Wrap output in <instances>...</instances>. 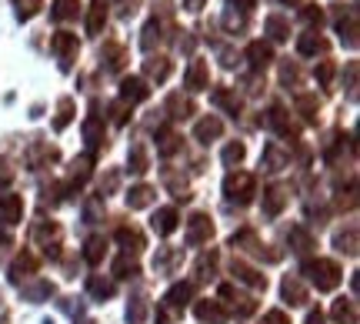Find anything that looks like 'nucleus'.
Listing matches in <instances>:
<instances>
[{
    "instance_id": "obj_23",
    "label": "nucleus",
    "mask_w": 360,
    "mask_h": 324,
    "mask_svg": "<svg viewBox=\"0 0 360 324\" xmlns=\"http://www.w3.org/2000/svg\"><path fill=\"white\" fill-rule=\"evenodd\" d=\"M330 314H334L337 324H357V304H354V301H344V298H340L334 304V311H330Z\"/></svg>"
},
{
    "instance_id": "obj_52",
    "label": "nucleus",
    "mask_w": 360,
    "mask_h": 324,
    "mask_svg": "<svg viewBox=\"0 0 360 324\" xmlns=\"http://www.w3.org/2000/svg\"><path fill=\"white\" fill-rule=\"evenodd\" d=\"M11 181H13V174H11V170H0V191H4V187H7Z\"/></svg>"
},
{
    "instance_id": "obj_38",
    "label": "nucleus",
    "mask_w": 360,
    "mask_h": 324,
    "mask_svg": "<svg viewBox=\"0 0 360 324\" xmlns=\"http://www.w3.org/2000/svg\"><path fill=\"white\" fill-rule=\"evenodd\" d=\"M137 261L130 258V254H124V258H117V264H114V274L117 278H137Z\"/></svg>"
},
{
    "instance_id": "obj_4",
    "label": "nucleus",
    "mask_w": 360,
    "mask_h": 324,
    "mask_svg": "<svg viewBox=\"0 0 360 324\" xmlns=\"http://www.w3.org/2000/svg\"><path fill=\"white\" fill-rule=\"evenodd\" d=\"M150 97V87H147V80L141 77H124L120 80V101L124 104H141Z\"/></svg>"
},
{
    "instance_id": "obj_33",
    "label": "nucleus",
    "mask_w": 360,
    "mask_h": 324,
    "mask_svg": "<svg viewBox=\"0 0 360 324\" xmlns=\"http://www.w3.org/2000/svg\"><path fill=\"white\" fill-rule=\"evenodd\" d=\"M77 0H53V20H70V17H77Z\"/></svg>"
},
{
    "instance_id": "obj_11",
    "label": "nucleus",
    "mask_w": 360,
    "mask_h": 324,
    "mask_svg": "<svg viewBox=\"0 0 360 324\" xmlns=\"http://www.w3.org/2000/svg\"><path fill=\"white\" fill-rule=\"evenodd\" d=\"M0 218L7 220V224H20L24 220V201H20V194L0 197Z\"/></svg>"
},
{
    "instance_id": "obj_13",
    "label": "nucleus",
    "mask_w": 360,
    "mask_h": 324,
    "mask_svg": "<svg viewBox=\"0 0 360 324\" xmlns=\"http://www.w3.org/2000/svg\"><path fill=\"white\" fill-rule=\"evenodd\" d=\"M220 134H224V124H220L217 117H204L197 127H193V137L200 144H210V141H217Z\"/></svg>"
},
{
    "instance_id": "obj_27",
    "label": "nucleus",
    "mask_w": 360,
    "mask_h": 324,
    "mask_svg": "<svg viewBox=\"0 0 360 324\" xmlns=\"http://www.w3.org/2000/svg\"><path fill=\"white\" fill-rule=\"evenodd\" d=\"M187 298H191V285H184V281H180V285H174L167 291L164 304H167V308H184V304H187Z\"/></svg>"
},
{
    "instance_id": "obj_5",
    "label": "nucleus",
    "mask_w": 360,
    "mask_h": 324,
    "mask_svg": "<svg viewBox=\"0 0 360 324\" xmlns=\"http://www.w3.org/2000/svg\"><path fill=\"white\" fill-rule=\"evenodd\" d=\"M34 271H37V258H34L30 251H24V254H17L11 264V281L13 285H24L27 278H34Z\"/></svg>"
},
{
    "instance_id": "obj_1",
    "label": "nucleus",
    "mask_w": 360,
    "mask_h": 324,
    "mask_svg": "<svg viewBox=\"0 0 360 324\" xmlns=\"http://www.w3.org/2000/svg\"><path fill=\"white\" fill-rule=\"evenodd\" d=\"M304 274L310 278V285L317 287V291H334L340 285V268H337V261L330 258H317V261H307L304 264Z\"/></svg>"
},
{
    "instance_id": "obj_3",
    "label": "nucleus",
    "mask_w": 360,
    "mask_h": 324,
    "mask_svg": "<svg viewBox=\"0 0 360 324\" xmlns=\"http://www.w3.org/2000/svg\"><path fill=\"white\" fill-rule=\"evenodd\" d=\"M210 234H214V224H210V218H207V214H193V218L187 220V244H191V247L210 241Z\"/></svg>"
},
{
    "instance_id": "obj_17",
    "label": "nucleus",
    "mask_w": 360,
    "mask_h": 324,
    "mask_svg": "<svg viewBox=\"0 0 360 324\" xmlns=\"http://www.w3.org/2000/svg\"><path fill=\"white\" fill-rule=\"evenodd\" d=\"M184 87H187V91H204V87H207V64H204V61H193V64L187 67Z\"/></svg>"
},
{
    "instance_id": "obj_18",
    "label": "nucleus",
    "mask_w": 360,
    "mask_h": 324,
    "mask_svg": "<svg viewBox=\"0 0 360 324\" xmlns=\"http://www.w3.org/2000/svg\"><path fill=\"white\" fill-rule=\"evenodd\" d=\"M84 141H87L90 151H97L103 144V120L101 117H87V120H84Z\"/></svg>"
},
{
    "instance_id": "obj_53",
    "label": "nucleus",
    "mask_w": 360,
    "mask_h": 324,
    "mask_svg": "<svg viewBox=\"0 0 360 324\" xmlns=\"http://www.w3.org/2000/svg\"><path fill=\"white\" fill-rule=\"evenodd\" d=\"M307 324H323V311H310L307 314Z\"/></svg>"
},
{
    "instance_id": "obj_46",
    "label": "nucleus",
    "mask_w": 360,
    "mask_h": 324,
    "mask_svg": "<svg viewBox=\"0 0 360 324\" xmlns=\"http://www.w3.org/2000/svg\"><path fill=\"white\" fill-rule=\"evenodd\" d=\"M167 111H170V117H187L191 114V104H187L180 94H174V97L167 101Z\"/></svg>"
},
{
    "instance_id": "obj_6",
    "label": "nucleus",
    "mask_w": 360,
    "mask_h": 324,
    "mask_svg": "<svg viewBox=\"0 0 360 324\" xmlns=\"http://www.w3.org/2000/svg\"><path fill=\"white\" fill-rule=\"evenodd\" d=\"M231 274L237 278V281H240V285H250L254 291H264V287H267V278H264L260 271H254L250 264H244V261H233V264H231Z\"/></svg>"
},
{
    "instance_id": "obj_44",
    "label": "nucleus",
    "mask_w": 360,
    "mask_h": 324,
    "mask_svg": "<svg viewBox=\"0 0 360 324\" xmlns=\"http://www.w3.org/2000/svg\"><path fill=\"white\" fill-rule=\"evenodd\" d=\"M101 211H103V197H90L87 204H84V220L94 224V220L101 218Z\"/></svg>"
},
{
    "instance_id": "obj_51",
    "label": "nucleus",
    "mask_w": 360,
    "mask_h": 324,
    "mask_svg": "<svg viewBox=\"0 0 360 324\" xmlns=\"http://www.w3.org/2000/svg\"><path fill=\"white\" fill-rule=\"evenodd\" d=\"M304 20H307V24H317V27H321L323 24V11H321V7H317V11H314V7H307V11H304Z\"/></svg>"
},
{
    "instance_id": "obj_41",
    "label": "nucleus",
    "mask_w": 360,
    "mask_h": 324,
    "mask_svg": "<svg viewBox=\"0 0 360 324\" xmlns=\"http://www.w3.org/2000/svg\"><path fill=\"white\" fill-rule=\"evenodd\" d=\"M143 318H147V301H143V298L130 301V304H127V321L130 324H141Z\"/></svg>"
},
{
    "instance_id": "obj_16",
    "label": "nucleus",
    "mask_w": 360,
    "mask_h": 324,
    "mask_svg": "<svg viewBox=\"0 0 360 324\" xmlns=\"http://www.w3.org/2000/svg\"><path fill=\"white\" fill-rule=\"evenodd\" d=\"M247 57H250V67H254V70H264V67L274 61V51H270V44H264V40H254V44L247 47Z\"/></svg>"
},
{
    "instance_id": "obj_37",
    "label": "nucleus",
    "mask_w": 360,
    "mask_h": 324,
    "mask_svg": "<svg viewBox=\"0 0 360 324\" xmlns=\"http://www.w3.org/2000/svg\"><path fill=\"white\" fill-rule=\"evenodd\" d=\"M267 30H270V37H277V40H283L287 34H290V27H287V20H283V13H270Z\"/></svg>"
},
{
    "instance_id": "obj_55",
    "label": "nucleus",
    "mask_w": 360,
    "mask_h": 324,
    "mask_svg": "<svg viewBox=\"0 0 360 324\" xmlns=\"http://www.w3.org/2000/svg\"><path fill=\"white\" fill-rule=\"evenodd\" d=\"M231 4H240V11H250V7H254V0H231Z\"/></svg>"
},
{
    "instance_id": "obj_56",
    "label": "nucleus",
    "mask_w": 360,
    "mask_h": 324,
    "mask_svg": "<svg viewBox=\"0 0 360 324\" xmlns=\"http://www.w3.org/2000/svg\"><path fill=\"white\" fill-rule=\"evenodd\" d=\"M84 324H94V321H84Z\"/></svg>"
},
{
    "instance_id": "obj_22",
    "label": "nucleus",
    "mask_w": 360,
    "mask_h": 324,
    "mask_svg": "<svg viewBox=\"0 0 360 324\" xmlns=\"http://www.w3.org/2000/svg\"><path fill=\"white\" fill-rule=\"evenodd\" d=\"M87 291H90V298H110L114 294V281H107V278H101V274H90V281H87Z\"/></svg>"
},
{
    "instance_id": "obj_21",
    "label": "nucleus",
    "mask_w": 360,
    "mask_h": 324,
    "mask_svg": "<svg viewBox=\"0 0 360 324\" xmlns=\"http://www.w3.org/2000/svg\"><path fill=\"white\" fill-rule=\"evenodd\" d=\"M290 247H294L297 254H307L310 247H314V237H310V231L304 224H294V228H290Z\"/></svg>"
},
{
    "instance_id": "obj_15",
    "label": "nucleus",
    "mask_w": 360,
    "mask_h": 324,
    "mask_svg": "<svg viewBox=\"0 0 360 324\" xmlns=\"http://www.w3.org/2000/svg\"><path fill=\"white\" fill-rule=\"evenodd\" d=\"M290 164V154L287 151H281L277 144H267V151H264V157H260V168L267 170H283Z\"/></svg>"
},
{
    "instance_id": "obj_24",
    "label": "nucleus",
    "mask_w": 360,
    "mask_h": 324,
    "mask_svg": "<svg viewBox=\"0 0 360 324\" xmlns=\"http://www.w3.org/2000/svg\"><path fill=\"white\" fill-rule=\"evenodd\" d=\"M210 101H214L217 107H224L227 114H240V101H237V94L224 91V87H217V91L210 94Z\"/></svg>"
},
{
    "instance_id": "obj_8",
    "label": "nucleus",
    "mask_w": 360,
    "mask_h": 324,
    "mask_svg": "<svg viewBox=\"0 0 360 324\" xmlns=\"http://www.w3.org/2000/svg\"><path fill=\"white\" fill-rule=\"evenodd\" d=\"M193 314L204 324H227V311H224L220 301H197V304H193Z\"/></svg>"
},
{
    "instance_id": "obj_54",
    "label": "nucleus",
    "mask_w": 360,
    "mask_h": 324,
    "mask_svg": "<svg viewBox=\"0 0 360 324\" xmlns=\"http://www.w3.org/2000/svg\"><path fill=\"white\" fill-rule=\"evenodd\" d=\"M184 4H187V11H200V4H204V0H184Z\"/></svg>"
},
{
    "instance_id": "obj_19",
    "label": "nucleus",
    "mask_w": 360,
    "mask_h": 324,
    "mask_svg": "<svg viewBox=\"0 0 360 324\" xmlns=\"http://www.w3.org/2000/svg\"><path fill=\"white\" fill-rule=\"evenodd\" d=\"M147 204H154V187H147V184H137V187H130L127 194V208L130 211H141Z\"/></svg>"
},
{
    "instance_id": "obj_30",
    "label": "nucleus",
    "mask_w": 360,
    "mask_h": 324,
    "mask_svg": "<svg viewBox=\"0 0 360 324\" xmlns=\"http://www.w3.org/2000/svg\"><path fill=\"white\" fill-rule=\"evenodd\" d=\"M103 20H107V4H103V0H94V11H90V17H87V30L90 34H101Z\"/></svg>"
},
{
    "instance_id": "obj_40",
    "label": "nucleus",
    "mask_w": 360,
    "mask_h": 324,
    "mask_svg": "<svg viewBox=\"0 0 360 324\" xmlns=\"http://www.w3.org/2000/svg\"><path fill=\"white\" fill-rule=\"evenodd\" d=\"M240 161H244V144H227V147H224V164H227V168H237V164H240Z\"/></svg>"
},
{
    "instance_id": "obj_26",
    "label": "nucleus",
    "mask_w": 360,
    "mask_h": 324,
    "mask_svg": "<svg viewBox=\"0 0 360 324\" xmlns=\"http://www.w3.org/2000/svg\"><path fill=\"white\" fill-rule=\"evenodd\" d=\"M127 168H130V174H143V170H147V147H143V144H134V147H130Z\"/></svg>"
},
{
    "instance_id": "obj_35",
    "label": "nucleus",
    "mask_w": 360,
    "mask_h": 324,
    "mask_svg": "<svg viewBox=\"0 0 360 324\" xmlns=\"http://www.w3.org/2000/svg\"><path fill=\"white\" fill-rule=\"evenodd\" d=\"M147 77L150 80H167V74H170V61H164V57H157V61H147Z\"/></svg>"
},
{
    "instance_id": "obj_45",
    "label": "nucleus",
    "mask_w": 360,
    "mask_h": 324,
    "mask_svg": "<svg viewBox=\"0 0 360 324\" xmlns=\"http://www.w3.org/2000/svg\"><path fill=\"white\" fill-rule=\"evenodd\" d=\"M154 40H160V24L157 20H150V24L143 27V51H154Z\"/></svg>"
},
{
    "instance_id": "obj_50",
    "label": "nucleus",
    "mask_w": 360,
    "mask_h": 324,
    "mask_svg": "<svg viewBox=\"0 0 360 324\" xmlns=\"http://www.w3.org/2000/svg\"><path fill=\"white\" fill-rule=\"evenodd\" d=\"M264 324H290V318L283 311H267L264 314Z\"/></svg>"
},
{
    "instance_id": "obj_31",
    "label": "nucleus",
    "mask_w": 360,
    "mask_h": 324,
    "mask_svg": "<svg viewBox=\"0 0 360 324\" xmlns=\"http://www.w3.org/2000/svg\"><path fill=\"white\" fill-rule=\"evenodd\" d=\"M231 247H240V251H257V234L250 231V228H244V231H237L231 237Z\"/></svg>"
},
{
    "instance_id": "obj_28",
    "label": "nucleus",
    "mask_w": 360,
    "mask_h": 324,
    "mask_svg": "<svg viewBox=\"0 0 360 324\" xmlns=\"http://www.w3.org/2000/svg\"><path fill=\"white\" fill-rule=\"evenodd\" d=\"M297 51L300 54H323L327 51V40L317 37V34H304V37L297 40Z\"/></svg>"
},
{
    "instance_id": "obj_7",
    "label": "nucleus",
    "mask_w": 360,
    "mask_h": 324,
    "mask_svg": "<svg viewBox=\"0 0 360 324\" xmlns=\"http://www.w3.org/2000/svg\"><path fill=\"white\" fill-rule=\"evenodd\" d=\"M220 298L227 301V304H233V311L240 314V318H247V314L257 311V304H254L250 298H244V294H240L233 285H220Z\"/></svg>"
},
{
    "instance_id": "obj_42",
    "label": "nucleus",
    "mask_w": 360,
    "mask_h": 324,
    "mask_svg": "<svg viewBox=\"0 0 360 324\" xmlns=\"http://www.w3.org/2000/svg\"><path fill=\"white\" fill-rule=\"evenodd\" d=\"M70 117H74V101H70V97H64V101H60V114H57V120H53V127L64 130L67 124H70Z\"/></svg>"
},
{
    "instance_id": "obj_49",
    "label": "nucleus",
    "mask_w": 360,
    "mask_h": 324,
    "mask_svg": "<svg viewBox=\"0 0 360 324\" xmlns=\"http://www.w3.org/2000/svg\"><path fill=\"white\" fill-rule=\"evenodd\" d=\"M317 80H321V84H330V80H334V64H330V61H323V64L317 67Z\"/></svg>"
},
{
    "instance_id": "obj_43",
    "label": "nucleus",
    "mask_w": 360,
    "mask_h": 324,
    "mask_svg": "<svg viewBox=\"0 0 360 324\" xmlns=\"http://www.w3.org/2000/svg\"><path fill=\"white\" fill-rule=\"evenodd\" d=\"M13 7H17V17H20V20H30V17L40 11V0H13Z\"/></svg>"
},
{
    "instance_id": "obj_14",
    "label": "nucleus",
    "mask_w": 360,
    "mask_h": 324,
    "mask_svg": "<svg viewBox=\"0 0 360 324\" xmlns=\"http://www.w3.org/2000/svg\"><path fill=\"white\" fill-rule=\"evenodd\" d=\"M117 244L124 247V254H137L143 247V234L137 228H117Z\"/></svg>"
},
{
    "instance_id": "obj_36",
    "label": "nucleus",
    "mask_w": 360,
    "mask_h": 324,
    "mask_svg": "<svg viewBox=\"0 0 360 324\" xmlns=\"http://www.w3.org/2000/svg\"><path fill=\"white\" fill-rule=\"evenodd\" d=\"M267 124L277 130V134H290V124H287V111H283V107H270Z\"/></svg>"
},
{
    "instance_id": "obj_29",
    "label": "nucleus",
    "mask_w": 360,
    "mask_h": 324,
    "mask_svg": "<svg viewBox=\"0 0 360 324\" xmlns=\"http://www.w3.org/2000/svg\"><path fill=\"white\" fill-rule=\"evenodd\" d=\"M103 254H107V241H103V237H90L87 247H84V261H90V264H101Z\"/></svg>"
},
{
    "instance_id": "obj_9",
    "label": "nucleus",
    "mask_w": 360,
    "mask_h": 324,
    "mask_svg": "<svg viewBox=\"0 0 360 324\" xmlns=\"http://www.w3.org/2000/svg\"><path fill=\"white\" fill-rule=\"evenodd\" d=\"M177 224H180V218H177V211L174 208H160V211H154V218H150V228H154L160 237L174 234L177 231Z\"/></svg>"
},
{
    "instance_id": "obj_48",
    "label": "nucleus",
    "mask_w": 360,
    "mask_h": 324,
    "mask_svg": "<svg viewBox=\"0 0 360 324\" xmlns=\"http://www.w3.org/2000/svg\"><path fill=\"white\" fill-rule=\"evenodd\" d=\"M297 107L304 111V117H307V120H314V114H317V101H314L310 94H304V97H297Z\"/></svg>"
},
{
    "instance_id": "obj_2",
    "label": "nucleus",
    "mask_w": 360,
    "mask_h": 324,
    "mask_svg": "<svg viewBox=\"0 0 360 324\" xmlns=\"http://www.w3.org/2000/svg\"><path fill=\"white\" fill-rule=\"evenodd\" d=\"M224 194H227V201L250 204L254 194H257V181H254V174H247V170H231V174H227V181H224Z\"/></svg>"
},
{
    "instance_id": "obj_10",
    "label": "nucleus",
    "mask_w": 360,
    "mask_h": 324,
    "mask_svg": "<svg viewBox=\"0 0 360 324\" xmlns=\"http://www.w3.org/2000/svg\"><path fill=\"white\" fill-rule=\"evenodd\" d=\"M281 294H283V301H287L290 308H300V304H307V287L300 285V278H283Z\"/></svg>"
},
{
    "instance_id": "obj_34",
    "label": "nucleus",
    "mask_w": 360,
    "mask_h": 324,
    "mask_svg": "<svg viewBox=\"0 0 360 324\" xmlns=\"http://www.w3.org/2000/svg\"><path fill=\"white\" fill-rule=\"evenodd\" d=\"M51 294H53V285H51V281H37V285L24 287V298L34 301V304H37V301H44V298H51Z\"/></svg>"
},
{
    "instance_id": "obj_20",
    "label": "nucleus",
    "mask_w": 360,
    "mask_h": 324,
    "mask_svg": "<svg viewBox=\"0 0 360 324\" xmlns=\"http://www.w3.org/2000/svg\"><path fill=\"white\" fill-rule=\"evenodd\" d=\"M157 151H160L164 157H174L180 151V137L170 127H160L157 130Z\"/></svg>"
},
{
    "instance_id": "obj_32",
    "label": "nucleus",
    "mask_w": 360,
    "mask_h": 324,
    "mask_svg": "<svg viewBox=\"0 0 360 324\" xmlns=\"http://www.w3.org/2000/svg\"><path fill=\"white\" fill-rule=\"evenodd\" d=\"M90 164H94V157H90V154H84L80 161H74V170H70V184H77V187H80V184L87 181V177H90Z\"/></svg>"
},
{
    "instance_id": "obj_25",
    "label": "nucleus",
    "mask_w": 360,
    "mask_h": 324,
    "mask_svg": "<svg viewBox=\"0 0 360 324\" xmlns=\"http://www.w3.org/2000/svg\"><path fill=\"white\" fill-rule=\"evenodd\" d=\"M51 51L60 54V57H67L70 51H77V37H74V34H67V30H60V34H53Z\"/></svg>"
},
{
    "instance_id": "obj_12",
    "label": "nucleus",
    "mask_w": 360,
    "mask_h": 324,
    "mask_svg": "<svg viewBox=\"0 0 360 324\" xmlns=\"http://www.w3.org/2000/svg\"><path fill=\"white\" fill-rule=\"evenodd\" d=\"M283 204H287V191H283V187H267V191H264V204H260V208H264L267 218H277L283 211Z\"/></svg>"
},
{
    "instance_id": "obj_47",
    "label": "nucleus",
    "mask_w": 360,
    "mask_h": 324,
    "mask_svg": "<svg viewBox=\"0 0 360 324\" xmlns=\"http://www.w3.org/2000/svg\"><path fill=\"white\" fill-rule=\"evenodd\" d=\"M103 57H107V67H120L124 64V61H120V57H124V47H120V44H107V54H103Z\"/></svg>"
},
{
    "instance_id": "obj_39",
    "label": "nucleus",
    "mask_w": 360,
    "mask_h": 324,
    "mask_svg": "<svg viewBox=\"0 0 360 324\" xmlns=\"http://www.w3.org/2000/svg\"><path fill=\"white\" fill-rule=\"evenodd\" d=\"M334 244L340 247V251H347V254H357V228H350L347 234L340 231V234L334 237Z\"/></svg>"
}]
</instances>
